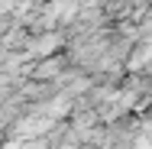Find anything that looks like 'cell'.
<instances>
[{"instance_id":"6da1fadb","label":"cell","mask_w":152,"mask_h":149,"mask_svg":"<svg viewBox=\"0 0 152 149\" xmlns=\"http://www.w3.org/2000/svg\"><path fill=\"white\" fill-rule=\"evenodd\" d=\"M61 42V36H39L36 42H29V52L32 55H49V52H55Z\"/></svg>"}]
</instances>
